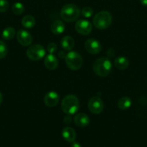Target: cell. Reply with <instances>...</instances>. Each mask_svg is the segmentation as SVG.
Instances as JSON below:
<instances>
[{"instance_id":"1","label":"cell","mask_w":147,"mask_h":147,"mask_svg":"<svg viewBox=\"0 0 147 147\" xmlns=\"http://www.w3.org/2000/svg\"><path fill=\"white\" fill-rule=\"evenodd\" d=\"M61 110L67 115H74L79 111L80 103L78 98L74 95H67L61 102Z\"/></svg>"},{"instance_id":"2","label":"cell","mask_w":147,"mask_h":147,"mask_svg":"<svg viewBox=\"0 0 147 147\" xmlns=\"http://www.w3.org/2000/svg\"><path fill=\"white\" fill-rule=\"evenodd\" d=\"M81 10L79 7L74 4H67L62 7L61 10V17L67 22H72L76 21L79 17Z\"/></svg>"},{"instance_id":"3","label":"cell","mask_w":147,"mask_h":147,"mask_svg":"<svg viewBox=\"0 0 147 147\" xmlns=\"http://www.w3.org/2000/svg\"><path fill=\"white\" fill-rule=\"evenodd\" d=\"M112 70V63L107 57L97 59L93 64V71L99 77H105Z\"/></svg>"},{"instance_id":"4","label":"cell","mask_w":147,"mask_h":147,"mask_svg":"<svg viewBox=\"0 0 147 147\" xmlns=\"http://www.w3.org/2000/svg\"><path fill=\"white\" fill-rule=\"evenodd\" d=\"M112 21V14L108 11L98 12L93 18L94 25L99 30H105L110 26Z\"/></svg>"},{"instance_id":"5","label":"cell","mask_w":147,"mask_h":147,"mask_svg":"<svg viewBox=\"0 0 147 147\" xmlns=\"http://www.w3.org/2000/svg\"><path fill=\"white\" fill-rule=\"evenodd\" d=\"M65 62L67 67L72 70H79L83 65V59L82 56L75 51H70L66 54Z\"/></svg>"},{"instance_id":"6","label":"cell","mask_w":147,"mask_h":147,"mask_svg":"<svg viewBox=\"0 0 147 147\" xmlns=\"http://www.w3.org/2000/svg\"><path fill=\"white\" fill-rule=\"evenodd\" d=\"M26 55L30 60L37 61L46 55V50L41 45L35 44L29 47L26 51Z\"/></svg>"},{"instance_id":"7","label":"cell","mask_w":147,"mask_h":147,"mask_svg":"<svg viewBox=\"0 0 147 147\" xmlns=\"http://www.w3.org/2000/svg\"><path fill=\"white\" fill-rule=\"evenodd\" d=\"M88 109L91 113H94V114H99L103 111V101L98 96H94L89 100Z\"/></svg>"},{"instance_id":"8","label":"cell","mask_w":147,"mask_h":147,"mask_svg":"<svg viewBox=\"0 0 147 147\" xmlns=\"http://www.w3.org/2000/svg\"><path fill=\"white\" fill-rule=\"evenodd\" d=\"M75 30L82 35H89L92 31V25L89 21L85 20H78L75 24Z\"/></svg>"},{"instance_id":"9","label":"cell","mask_w":147,"mask_h":147,"mask_svg":"<svg viewBox=\"0 0 147 147\" xmlns=\"http://www.w3.org/2000/svg\"><path fill=\"white\" fill-rule=\"evenodd\" d=\"M85 49L89 53L92 55H96L100 53L102 50V45L98 40L94 38L88 39L84 44Z\"/></svg>"},{"instance_id":"10","label":"cell","mask_w":147,"mask_h":147,"mask_svg":"<svg viewBox=\"0 0 147 147\" xmlns=\"http://www.w3.org/2000/svg\"><path fill=\"white\" fill-rule=\"evenodd\" d=\"M17 40L21 45L27 47L33 42V36L26 30H20L17 32Z\"/></svg>"},{"instance_id":"11","label":"cell","mask_w":147,"mask_h":147,"mask_svg":"<svg viewBox=\"0 0 147 147\" xmlns=\"http://www.w3.org/2000/svg\"><path fill=\"white\" fill-rule=\"evenodd\" d=\"M59 100H60V96L58 93L55 91H50L46 93L43 98L44 103L48 107L56 106L59 102Z\"/></svg>"},{"instance_id":"12","label":"cell","mask_w":147,"mask_h":147,"mask_svg":"<svg viewBox=\"0 0 147 147\" xmlns=\"http://www.w3.org/2000/svg\"><path fill=\"white\" fill-rule=\"evenodd\" d=\"M74 121L75 124L77 126L84 128L89 125V122H90V119H89V116L86 114H85V113H77L74 116Z\"/></svg>"},{"instance_id":"13","label":"cell","mask_w":147,"mask_h":147,"mask_svg":"<svg viewBox=\"0 0 147 147\" xmlns=\"http://www.w3.org/2000/svg\"><path fill=\"white\" fill-rule=\"evenodd\" d=\"M44 65L47 69L50 70H53L57 68L59 65V61L56 56L53 54L49 53L47 56H46L44 60Z\"/></svg>"},{"instance_id":"14","label":"cell","mask_w":147,"mask_h":147,"mask_svg":"<svg viewBox=\"0 0 147 147\" xmlns=\"http://www.w3.org/2000/svg\"><path fill=\"white\" fill-rule=\"evenodd\" d=\"M61 135L63 139L66 142H69V143L74 142L76 136L74 129L71 127H69V126H66V127L63 128L61 131Z\"/></svg>"},{"instance_id":"15","label":"cell","mask_w":147,"mask_h":147,"mask_svg":"<svg viewBox=\"0 0 147 147\" xmlns=\"http://www.w3.org/2000/svg\"><path fill=\"white\" fill-rule=\"evenodd\" d=\"M61 46L63 50L71 51L74 47V40L71 36H64L61 40Z\"/></svg>"},{"instance_id":"16","label":"cell","mask_w":147,"mask_h":147,"mask_svg":"<svg viewBox=\"0 0 147 147\" xmlns=\"http://www.w3.org/2000/svg\"><path fill=\"white\" fill-rule=\"evenodd\" d=\"M50 29L52 33H53L54 34H61L64 32V23L61 20H56L50 24Z\"/></svg>"},{"instance_id":"17","label":"cell","mask_w":147,"mask_h":147,"mask_svg":"<svg viewBox=\"0 0 147 147\" xmlns=\"http://www.w3.org/2000/svg\"><path fill=\"white\" fill-rule=\"evenodd\" d=\"M114 65L118 70H125L129 65V60L124 56H120L115 58Z\"/></svg>"},{"instance_id":"18","label":"cell","mask_w":147,"mask_h":147,"mask_svg":"<svg viewBox=\"0 0 147 147\" xmlns=\"http://www.w3.org/2000/svg\"><path fill=\"white\" fill-rule=\"evenodd\" d=\"M132 105V100L128 96H123L120 98L118 102V107L121 110L128 109Z\"/></svg>"},{"instance_id":"19","label":"cell","mask_w":147,"mask_h":147,"mask_svg":"<svg viewBox=\"0 0 147 147\" xmlns=\"http://www.w3.org/2000/svg\"><path fill=\"white\" fill-rule=\"evenodd\" d=\"M21 23L25 28L31 29L35 24V20L32 15H25L22 19Z\"/></svg>"},{"instance_id":"20","label":"cell","mask_w":147,"mask_h":147,"mask_svg":"<svg viewBox=\"0 0 147 147\" xmlns=\"http://www.w3.org/2000/svg\"><path fill=\"white\" fill-rule=\"evenodd\" d=\"M15 30L12 27H7L3 30L1 33V37L5 40H10L13 39L15 35Z\"/></svg>"},{"instance_id":"21","label":"cell","mask_w":147,"mask_h":147,"mask_svg":"<svg viewBox=\"0 0 147 147\" xmlns=\"http://www.w3.org/2000/svg\"><path fill=\"white\" fill-rule=\"evenodd\" d=\"M12 11L16 15H20L24 11V7L22 3L16 2L12 6Z\"/></svg>"},{"instance_id":"22","label":"cell","mask_w":147,"mask_h":147,"mask_svg":"<svg viewBox=\"0 0 147 147\" xmlns=\"http://www.w3.org/2000/svg\"><path fill=\"white\" fill-rule=\"evenodd\" d=\"M8 53V48L3 41L0 40V59H3Z\"/></svg>"},{"instance_id":"23","label":"cell","mask_w":147,"mask_h":147,"mask_svg":"<svg viewBox=\"0 0 147 147\" xmlns=\"http://www.w3.org/2000/svg\"><path fill=\"white\" fill-rule=\"evenodd\" d=\"M82 16L84 17L85 18H89V17H92L94 14V10L92 9V8L89 7H85L81 11Z\"/></svg>"},{"instance_id":"24","label":"cell","mask_w":147,"mask_h":147,"mask_svg":"<svg viewBox=\"0 0 147 147\" xmlns=\"http://www.w3.org/2000/svg\"><path fill=\"white\" fill-rule=\"evenodd\" d=\"M10 4L7 0H0V12H5L9 9Z\"/></svg>"},{"instance_id":"25","label":"cell","mask_w":147,"mask_h":147,"mask_svg":"<svg viewBox=\"0 0 147 147\" xmlns=\"http://www.w3.org/2000/svg\"><path fill=\"white\" fill-rule=\"evenodd\" d=\"M47 50L50 54H53L57 50V45L54 42L49 43L47 46Z\"/></svg>"},{"instance_id":"26","label":"cell","mask_w":147,"mask_h":147,"mask_svg":"<svg viewBox=\"0 0 147 147\" xmlns=\"http://www.w3.org/2000/svg\"><path fill=\"white\" fill-rule=\"evenodd\" d=\"M58 56H59V58L65 59V57H66V54L65 53V52L63 51V50H61V51H59V53H58Z\"/></svg>"},{"instance_id":"27","label":"cell","mask_w":147,"mask_h":147,"mask_svg":"<svg viewBox=\"0 0 147 147\" xmlns=\"http://www.w3.org/2000/svg\"><path fill=\"white\" fill-rule=\"evenodd\" d=\"M63 121H64V123H66V124H69V123H71V118L70 116H66V117L64 118Z\"/></svg>"},{"instance_id":"28","label":"cell","mask_w":147,"mask_h":147,"mask_svg":"<svg viewBox=\"0 0 147 147\" xmlns=\"http://www.w3.org/2000/svg\"><path fill=\"white\" fill-rule=\"evenodd\" d=\"M71 147H82V146H81V144L79 143V142H76L74 141V142H71Z\"/></svg>"},{"instance_id":"29","label":"cell","mask_w":147,"mask_h":147,"mask_svg":"<svg viewBox=\"0 0 147 147\" xmlns=\"http://www.w3.org/2000/svg\"><path fill=\"white\" fill-rule=\"evenodd\" d=\"M140 2L143 6L147 7V0H140Z\"/></svg>"},{"instance_id":"30","label":"cell","mask_w":147,"mask_h":147,"mask_svg":"<svg viewBox=\"0 0 147 147\" xmlns=\"http://www.w3.org/2000/svg\"><path fill=\"white\" fill-rule=\"evenodd\" d=\"M2 101H3V96H2V94H1V93L0 92V105L1 104Z\"/></svg>"}]
</instances>
